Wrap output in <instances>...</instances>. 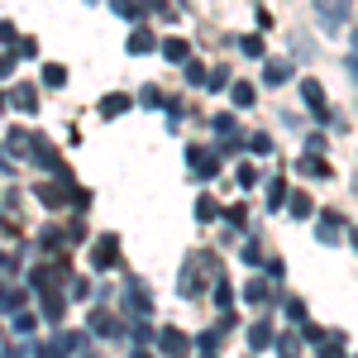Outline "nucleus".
I'll list each match as a JSON object with an SVG mask.
<instances>
[{"instance_id":"25","label":"nucleus","mask_w":358,"mask_h":358,"mask_svg":"<svg viewBox=\"0 0 358 358\" xmlns=\"http://www.w3.org/2000/svg\"><path fill=\"white\" fill-rule=\"evenodd\" d=\"M244 301H248V306H263V301H268V282H263V277H248Z\"/></svg>"},{"instance_id":"42","label":"nucleus","mask_w":358,"mask_h":358,"mask_svg":"<svg viewBox=\"0 0 358 358\" xmlns=\"http://www.w3.org/2000/svg\"><path fill=\"white\" fill-rule=\"evenodd\" d=\"M287 315H292L296 325H306V301H296V296H292V301H287Z\"/></svg>"},{"instance_id":"12","label":"nucleus","mask_w":358,"mask_h":358,"mask_svg":"<svg viewBox=\"0 0 358 358\" xmlns=\"http://www.w3.org/2000/svg\"><path fill=\"white\" fill-rule=\"evenodd\" d=\"M158 53H163L167 62H182V67H187V62H192V43H187V38H177V34H167Z\"/></svg>"},{"instance_id":"33","label":"nucleus","mask_w":358,"mask_h":358,"mask_svg":"<svg viewBox=\"0 0 358 358\" xmlns=\"http://www.w3.org/2000/svg\"><path fill=\"white\" fill-rule=\"evenodd\" d=\"M210 91H224V86H234V77H229V67H210Z\"/></svg>"},{"instance_id":"6","label":"nucleus","mask_w":358,"mask_h":358,"mask_svg":"<svg viewBox=\"0 0 358 358\" xmlns=\"http://www.w3.org/2000/svg\"><path fill=\"white\" fill-rule=\"evenodd\" d=\"M62 277H67V263H62V258H57V263H38V268L29 273V287H34V292H48Z\"/></svg>"},{"instance_id":"40","label":"nucleus","mask_w":358,"mask_h":358,"mask_svg":"<svg viewBox=\"0 0 358 358\" xmlns=\"http://www.w3.org/2000/svg\"><path fill=\"white\" fill-rule=\"evenodd\" d=\"M210 124H215V129H220V134H234V115H210Z\"/></svg>"},{"instance_id":"11","label":"nucleus","mask_w":358,"mask_h":358,"mask_svg":"<svg viewBox=\"0 0 358 358\" xmlns=\"http://www.w3.org/2000/svg\"><path fill=\"white\" fill-rule=\"evenodd\" d=\"M5 101H10V106H20V110H24V115H34V110H38V91H34V86H29V82L10 86V91H5Z\"/></svg>"},{"instance_id":"36","label":"nucleus","mask_w":358,"mask_h":358,"mask_svg":"<svg viewBox=\"0 0 358 358\" xmlns=\"http://www.w3.org/2000/svg\"><path fill=\"white\" fill-rule=\"evenodd\" d=\"M248 148H253L258 158H268V153H273V138L268 134H248Z\"/></svg>"},{"instance_id":"32","label":"nucleus","mask_w":358,"mask_h":358,"mask_svg":"<svg viewBox=\"0 0 358 358\" xmlns=\"http://www.w3.org/2000/svg\"><path fill=\"white\" fill-rule=\"evenodd\" d=\"M129 310H138V315H148V310H153V301L143 296V287H129Z\"/></svg>"},{"instance_id":"28","label":"nucleus","mask_w":358,"mask_h":358,"mask_svg":"<svg viewBox=\"0 0 358 358\" xmlns=\"http://www.w3.org/2000/svg\"><path fill=\"white\" fill-rule=\"evenodd\" d=\"M215 306H220V310H229V306H234V287H229L224 277H215Z\"/></svg>"},{"instance_id":"1","label":"nucleus","mask_w":358,"mask_h":358,"mask_svg":"<svg viewBox=\"0 0 358 358\" xmlns=\"http://www.w3.org/2000/svg\"><path fill=\"white\" fill-rule=\"evenodd\" d=\"M187 163H192V177H201V182H215L220 177V153L206 148V143H192L187 148Z\"/></svg>"},{"instance_id":"26","label":"nucleus","mask_w":358,"mask_h":358,"mask_svg":"<svg viewBox=\"0 0 358 358\" xmlns=\"http://www.w3.org/2000/svg\"><path fill=\"white\" fill-rule=\"evenodd\" d=\"M24 301H29V292H24V287H15V282H10V287H5V310L15 315V310H24Z\"/></svg>"},{"instance_id":"38","label":"nucleus","mask_w":358,"mask_h":358,"mask_svg":"<svg viewBox=\"0 0 358 358\" xmlns=\"http://www.w3.org/2000/svg\"><path fill=\"white\" fill-rule=\"evenodd\" d=\"M10 330L29 334V330H34V315H29V310H15V315H10Z\"/></svg>"},{"instance_id":"49","label":"nucleus","mask_w":358,"mask_h":358,"mask_svg":"<svg viewBox=\"0 0 358 358\" xmlns=\"http://www.w3.org/2000/svg\"><path fill=\"white\" fill-rule=\"evenodd\" d=\"M349 239H354V248H358V229H349Z\"/></svg>"},{"instance_id":"44","label":"nucleus","mask_w":358,"mask_h":358,"mask_svg":"<svg viewBox=\"0 0 358 358\" xmlns=\"http://www.w3.org/2000/svg\"><path fill=\"white\" fill-rule=\"evenodd\" d=\"M306 153H325V134H310V138H306Z\"/></svg>"},{"instance_id":"5","label":"nucleus","mask_w":358,"mask_h":358,"mask_svg":"<svg viewBox=\"0 0 358 358\" xmlns=\"http://www.w3.org/2000/svg\"><path fill=\"white\" fill-rule=\"evenodd\" d=\"M301 101H306V110L315 115V120H325V124H330V106H325V86L315 82V77H301Z\"/></svg>"},{"instance_id":"41","label":"nucleus","mask_w":358,"mask_h":358,"mask_svg":"<svg viewBox=\"0 0 358 358\" xmlns=\"http://www.w3.org/2000/svg\"><path fill=\"white\" fill-rule=\"evenodd\" d=\"M129 330H134V339H138V344H148V339H153V325H148V320H134Z\"/></svg>"},{"instance_id":"22","label":"nucleus","mask_w":358,"mask_h":358,"mask_svg":"<svg viewBox=\"0 0 358 358\" xmlns=\"http://www.w3.org/2000/svg\"><path fill=\"white\" fill-rule=\"evenodd\" d=\"M234 182H239L244 192H253V187L263 182V172H258V167H253V163H239V167H234Z\"/></svg>"},{"instance_id":"37","label":"nucleus","mask_w":358,"mask_h":358,"mask_svg":"<svg viewBox=\"0 0 358 358\" xmlns=\"http://www.w3.org/2000/svg\"><path fill=\"white\" fill-rule=\"evenodd\" d=\"M138 5H143L148 15H158V20H172V5H167V0H138Z\"/></svg>"},{"instance_id":"10","label":"nucleus","mask_w":358,"mask_h":358,"mask_svg":"<svg viewBox=\"0 0 358 358\" xmlns=\"http://www.w3.org/2000/svg\"><path fill=\"white\" fill-rule=\"evenodd\" d=\"M124 48H129V53H153V48H163V43L153 38V29H148V24H134V29H129V38H124Z\"/></svg>"},{"instance_id":"48","label":"nucleus","mask_w":358,"mask_h":358,"mask_svg":"<svg viewBox=\"0 0 358 358\" xmlns=\"http://www.w3.org/2000/svg\"><path fill=\"white\" fill-rule=\"evenodd\" d=\"M201 358H215V349H201Z\"/></svg>"},{"instance_id":"27","label":"nucleus","mask_w":358,"mask_h":358,"mask_svg":"<svg viewBox=\"0 0 358 358\" xmlns=\"http://www.w3.org/2000/svg\"><path fill=\"white\" fill-rule=\"evenodd\" d=\"M110 10L120 15V20H134V24H138V15H143V5H138V0H110Z\"/></svg>"},{"instance_id":"16","label":"nucleus","mask_w":358,"mask_h":358,"mask_svg":"<svg viewBox=\"0 0 358 358\" xmlns=\"http://www.w3.org/2000/svg\"><path fill=\"white\" fill-rule=\"evenodd\" d=\"M129 106H134V101H129L124 91H110V96H101V120H120Z\"/></svg>"},{"instance_id":"24","label":"nucleus","mask_w":358,"mask_h":358,"mask_svg":"<svg viewBox=\"0 0 358 358\" xmlns=\"http://www.w3.org/2000/svg\"><path fill=\"white\" fill-rule=\"evenodd\" d=\"M287 177H273V182H268V206H273V210H282V206H287Z\"/></svg>"},{"instance_id":"35","label":"nucleus","mask_w":358,"mask_h":358,"mask_svg":"<svg viewBox=\"0 0 358 358\" xmlns=\"http://www.w3.org/2000/svg\"><path fill=\"white\" fill-rule=\"evenodd\" d=\"M224 215H229V224H234V229H248V206H244V201H239V206H229Z\"/></svg>"},{"instance_id":"23","label":"nucleus","mask_w":358,"mask_h":358,"mask_svg":"<svg viewBox=\"0 0 358 358\" xmlns=\"http://www.w3.org/2000/svg\"><path fill=\"white\" fill-rule=\"evenodd\" d=\"M43 86L62 91V86H67V67H62V62H43Z\"/></svg>"},{"instance_id":"50","label":"nucleus","mask_w":358,"mask_h":358,"mask_svg":"<svg viewBox=\"0 0 358 358\" xmlns=\"http://www.w3.org/2000/svg\"><path fill=\"white\" fill-rule=\"evenodd\" d=\"M354 38H358V34H354Z\"/></svg>"},{"instance_id":"3","label":"nucleus","mask_w":358,"mask_h":358,"mask_svg":"<svg viewBox=\"0 0 358 358\" xmlns=\"http://www.w3.org/2000/svg\"><path fill=\"white\" fill-rule=\"evenodd\" d=\"M115 263H120V234H101V239L91 244V268H96V273H110Z\"/></svg>"},{"instance_id":"9","label":"nucleus","mask_w":358,"mask_h":358,"mask_svg":"<svg viewBox=\"0 0 358 358\" xmlns=\"http://www.w3.org/2000/svg\"><path fill=\"white\" fill-rule=\"evenodd\" d=\"M158 349H163L167 358H187V354H192V339H187L182 330H163V334H158Z\"/></svg>"},{"instance_id":"47","label":"nucleus","mask_w":358,"mask_h":358,"mask_svg":"<svg viewBox=\"0 0 358 358\" xmlns=\"http://www.w3.org/2000/svg\"><path fill=\"white\" fill-rule=\"evenodd\" d=\"M349 72H354V82H358V57H354V62H349Z\"/></svg>"},{"instance_id":"45","label":"nucleus","mask_w":358,"mask_h":358,"mask_svg":"<svg viewBox=\"0 0 358 358\" xmlns=\"http://www.w3.org/2000/svg\"><path fill=\"white\" fill-rule=\"evenodd\" d=\"M5 358H24V354H20V349H15V344H5Z\"/></svg>"},{"instance_id":"39","label":"nucleus","mask_w":358,"mask_h":358,"mask_svg":"<svg viewBox=\"0 0 358 358\" xmlns=\"http://www.w3.org/2000/svg\"><path fill=\"white\" fill-rule=\"evenodd\" d=\"M239 258H244V268H258V263H263V248L253 244V239H248L244 244V253H239Z\"/></svg>"},{"instance_id":"19","label":"nucleus","mask_w":358,"mask_h":358,"mask_svg":"<svg viewBox=\"0 0 358 358\" xmlns=\"http://www.w3.org/2000/svg\"><path fill=\"white\" fill-rule=\"evenodd\" d=\"M296 167H301L306 177H334V167L325 163L320 153H306V158H301V163H296Z\"/></svg>"},{"instance_id":"8","label":"nucleus","mask_w":358,"mask_h":358,"mask_svg":"<svg viewBox=\"0 0 358 358\" xmlns=\"http://www.w3.org/2000/svg\"><path fill=\"white\" fill-rule=\"evenodd\" d=\"M86 330H91V334H101V339H115V334H124V325H120V320H115L110 310L101 306V310H91V320H86Z\"/></svg>"},{"instance_id":"7","label":"nucleus","mask_w":358,"mask_h":358,"mask_svg":"<svg viewBox=\"0 0 358 358\" xmlns=\"http://www.w3.org/2000/svg\"><path fill=\"white\" fill-rule=\"evenodd\" d=\"M5 153H10V158H15V153H20V158H34V129H20V124L5 129Z\"/></svg>"},{"instance_id":"30","label":"nucleus","mask_w":358,"mask_h":358,"mask_svg":"<svg viewBox=\"0 0 358 358\" xmlns=\"http://www.w3.org/2000/svg\"><path fill=\"white\" fill-rule=\"evenodd\" d=\"M301 339H306V334H282V339H277V354H282V358H296Z\"/></svg>"},{"instance_id":"21","label":"nucleus","mask_w":358,"mask_h":358,"mask_svg":"<svg viewBox=\"0 0 358 358\" xmlns=\"http://www.w3.org/2000/svg\"><path fill=\"white\" fill-rule=\"evenodd\" d=\"M224 210H220V201H215V196H201V201H196V220L201 224H210V220H220Z\"/></svg>"},{"instance_id":"4","label":"nucleus","mask_w":358,"mask_h":358,"mask_svg":"<svg viewBox=\"0 0 358 358\" xmlns=\"http://www.w3.org/2000/svg\"><path fill=\"white\" fill-rule=\"evenodd\" d=\"M315 15H320L325 34H339L344 20H349V0H315Z\"/></svg>"},{"instance_id":"2","label":"nucleus","mask_w":358,"mask_h":358,"mask_svg":"<svg viewBox=\"0 0 358 358\" xmlns=\"http://www.w3.org/2000/svg\"><path fill=\"white\" fill-rule=\"evenodd\" d=\"M210 268V258H201V253H192L187 263H182V282H177V292L187 296V301H196L201 296V273Z\"/></svg>"},{"instance_id":"20","label":"nucleus","mask_w":358,"mask_h":358,"mask_svg":"<svg viewBox=\"0 0 358 358\" xmlns=\"http://www.w3.org/2000/svg\"><path fill=\"white\" fill-rule=\"evenodd\" d=\"M43 315H48V320H53V325H62V315H67V301H62V296H57L53 287H48V292H43Z\"/></svg>"},{"instance_id":"14","label":"nucleus","mask_w":358,"mask_h":358,"mask_svg":"<svg viewBox=\"0 0 358 358\" xmlns=\"http://www.w3.org/2000/svg\"><path fill=\"white\" fill-rule=\"evenodd\" d=\"M263 82H268V86H287V82H292V62H287V57H268Z\"/></svg>"},{"instance_id":"34","label":"nucleus","mask_w":358,"mask_h":358,"mask_svg":"<svg viewBox=\"0 0 358 358\" xmlns=\"http://www.w3.org/2000/svg\"><path fill=\"white\" fill-rule=\"evenodd\" d=\"M187 82H192V86H206V82H210V72H206V67H201L196 57L187 62Z\"/></svg>"},{"instance_id":"43","label":"nucleus","mask_w":358,"mask_h":358,"mask_svg":"<svg viewBox=\"0 0 358 358\" xmlns=\"http://www.w3.org/2000/svg\"><path fill=\"white\" fill-rule=\"evenodd\" d=\"M138 106H163V101H158V86H143V96H138Z\"/></svg>"},{"instance_id":"15","label":"nucleus","mask_w":358,"mask_h":358,"mask_svg":"<svg viewBox=\"0 0 358 358\" xmlns=\"http://www.w3.org/2000/svg\"><path fill=\"white\" fill-rule=\"evenodd\" d=\"M229 101H234V110H253V106H258V86L253 82H234L229 86Z\"/></svg>"},{"instance_id":"31","label":"nucleus","mask_w":358,"mask_h":358,"mask_svg":"<svg viewBox=\"0 0 358 358\" xmlns=\"http://www.w3.org/2000/svg\"><path fill=\"white\" fill-rule=\"evenodd\" d=\"M239 48H244V57H263V34H244Z\"/></svg>"},{"instance_id":"46","label":"nucleus","mask_w":358,"mask_h":358,"mask_svg":"<svg viewBox=\"0 0 358 358\" xmlns=\"http://www.w3.org/2000/svg\"><path fill=\"white\" fill-rule=\"evenodd\" d=\"M129 358H153V354H148V349H134V354H129Z\"/></svg>"},{"instance_id":"18","label":"nucleus","mask_w":358,"mask_h":358,"mask_svg":"<svg viewBox=\"0 0 358 358\" xmlns=\"http://www.w3.org/2000/svg\"><path fill=\"white\" fill-rule=\"evenodd\" d=\"M287 210H292V220H310V215H315V201L306 192H292L287 196Z\"/></svg>"},{"instance_id":"17","label":"nucleus","mask_w":358,"mask_h":358,"mask_svg":"<svg viewBox=\"0 0 358 358\" xmlns=\"http://www.w3.org/2000/svg\"><path fill=\"white\" fill-rule=\"evenodd\" d=\"M339 229H344V215H339V210H325V220L315 224V239H320V244H334Z\"/></svg>"},{"instance_id":"13","label":"nucleus","mask_w":358,"mask_h":358,"mask_svg":"<svg viewBox=\"0 0 358 358\" xmlns=\"http://www.w3.org/2000/svg\"><path fill=\"white\" fill-rule=\"evenodd\" d=\"M273 344H277V334H273L268 320H253V325H248V349H253V354H258V349H273Z\"/></svg>"},{"instance_id":"29","label":"nucleus","mask_w":358,"mask_h":358,"mask_svg":"<svg viewBox=\"0 0 358 358\" xmlns=\"http://www.w3.org/2000/svg\"><path fill=\"white\" fill-rule=\"evenodd\" d=\"M34 358H67V344H62V339H48V344L34 349Z\"/></svg>"}]
</instances>
